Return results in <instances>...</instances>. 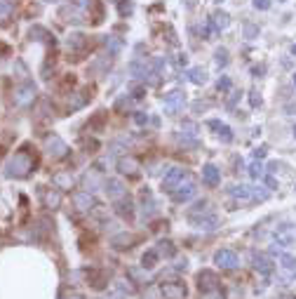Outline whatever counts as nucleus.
<instances>
[{"label":"nucleus","mask_w":296,"mask_h":299,"mask_svg":"<svg viewBox=\"0 0 296 299\" xmlns=\"http://www.w3.org/2000/svg\"><path fill=\"white\" fill-rule=\"evenodd\" d=\"M31 170H33V160L28 153H14L9 158V163L5 165V174L9 179H24Z\"/></svg>","instance_id":"nucleus-1"},{"label":"nucleus","mask_w":296,"mask_h":299,"mask_svg":"<svg viewBox=\"0 0 296 299\" xmlns=\"http://www.w3.org/2000/svg\"><path fill=\"white\" fill-rule=\"evenodd\" d=\"M33 99H36V85L33 82H24V85H19L17 90H14V104L21 106V109L31 106Z\"/></svg>","instance_id":"nucleus-2"},{"label":"nucleus","mask_w":296,"mask_h":299,"mask_svg":"<svg viewBox=\"0 0 296 299\" xmlns=\"http://www.w3.org/2000/svg\"><path fill=\"white\" fill-rule=\"evenodd\" d=\"M45 149H47V155L50 158H54V160H59V158H63V155L68 153V146H66V142H63L61 137H47V142H45Z\"/></svg>","instance_id":"nucleus-3"},{"label":"nucleus","mask_w":296,"mask_h":299,"mask_svg":"<svg viewBox=\"0 0 296 299\" xmlns=\"http://www.w3.org/2000/svg\"><path fill=\"white\" fill-rule=\"evenodd\" d=\"M183 104H186V94L181 90H172L170 94L165 97V111H167L170 116L179 113V111L183 109Z\"/></svg>","instance_id":"nucleus-4"},{"label":"nucleus","mask_w":296,"mask_h":299,"mask_svg":"<svg viewBox=\"0 0 296 299\" xmlns=\"http://www.w3.org/2000/svg\"><path fill=\"white\" fill-rule=\"evenodd\" d=\"M160 292L165 299H183L186 297V285H183V283H177V281H165Z\"/></svg>","instance_id":"nucleus-5"},{"label":"nucleus","mask_w":296,"mask_h":299,"mask_svg":"<svg viewBox=\"0 0 296 299\" xmlns=\"http://www.w3.org/2000/svg\"><path fill=\"white\" fill-rule=\"evenodd\" d=\"M186 179V170L183 167H172L170 172L165 174V179H162V186H165V191H174L177 186H179L181 181Z\"/></svg>","instance_id":"nucleus-6"},{"label":"nucleus","mask_w":296,"mask_h":299,"mask_svg":"<svg viewBox=\"0 0 296 299\" xmlns=\"http://www.w3.org/2000/svg\"><path fill=\"white\" fill-rule=\"evenodd\" d=\"M195 191H197V189H195V184H193L190 179H186V184L181 181L179 186L172 191V198L177 200V203H186V200H190L193 196H195Z\"/></svg>","instance_id":"nucleus-7"},{"label":"nucleus","mask_w":296,"mask_h":299,"mask_svg":"<svg viewBox=\"0 0 296 299\" xmlns=\"http://www.w3.org/2000/svg\"><path fill=\"white\" fill-rule=\"evenodd\" d=\"M197 288L202 292H214L219 288V278L214 271H200L197 273Z\"/></svg>","instance_id":"nucleus-8"},{"label":"nucleus","mask_w":296,"mask_h":299,"mask_svg":"<svg viewBox=\"0 0 296 299\" xmlns=\"http://www.w3.org/2000/svg\"><path fill=\"white\" fill-rule=\"evenodd\" d=\"M104 189H106V193H108V198L111 200H122V198H127V189H125V184L120 179H108L106 184H104Z\"/></svg>","instance_id":"nucleus-9"},{"label":"nucleus","mask_w":296,"mask_h":299,"mask_svg":"<svg viewBox=\"0 0 296 299\" xmlns=\"http://www.w3.org/2000/svg\"><path fill=\"white\" fill-rule=\"evenodd\" d=\"M139 170H141V163H139L136 158H132V155H125V158H120V160H118V172H120V174L136 177Z\"/></svg>","instance_id":"nucleus-10"},{"label":"nucleus","mask_w":296,"mask_h":299,"mask_svg":"<svg viewBox=\"0 0 296 299\" xmlns=\"http://www.w3.org/2000/svg\"><path fill=\"white\" fill-rule=\"evenodd\" d=\"M73 205L80 210V212H87V210L97 208V203H94V196H92L90 191H78V193H73Z\"/></svg>","instance_id":"nucleus-11"},{"label":"nucleus","mask_w":296,"mask_h":299,"mask_svg":"<svg viewBox=\"0 0 296 299\" xmlns=\"http://www.w3.org/2000/svg\"><path fill=\"white\" fill-rule=\"evenodd\" d=\"M214 264L221 266V269H235L237 266V254L233 250H219L214 254Z\"/></svg>","instance_id":"nucleus-12"},{"label":"nucleus","mask_w":296,"mask_h":299,"mask_svg":"<svg viewBox=\"0 0 296 299\" xmlns=\"http://www.w3.org/2000/svg\"><path fill=\"white\" fill-rule=\"evenodd\" d=\"M275 243L278 245L296 243V226H292V224H282V226L275 231Z\"/></svg>","instance_id":"nucleus-13"},{"label":"nucleus","mask_w":296,"mask_h":299,"mask_svg":"<svg viewBox=\"0 0 296 299\" xmlns=\"http://www.w3.org/2000/svg\"><path fill=\"white\" fill-rule=\"evenodd\" d=\"M190 224L197 228V231H216V226H219V217H214V215H207V217H190Z\"/></svg>","instance_id":"nucleus-14"},{"label":"nucleus","mask_w":296,"mask_h":299,"mask_svg":"<svg viewBox=\"0 0 296 299\" xmlns=\"http://www.w3.org/2000/svg\"><path fill=\"white\" fill-rule=\"evenodd\" d=\"M202 181H205L207 186H219V181H221V170L212 163L205 165V167H202Z\"/></svg>","instance_id":"nucleus-15"},{"label":"nucleus","mask_w":296,"mask_h":299,"mask_svg":"<svg viewBox=\"0 0 296 299\" xmlns=\"http://www.w3.org/2000/svg\"><path fill=\"white\" fill-rule=\"evenodd\" d=\"M251 264H254V269L261 273H273V269H275V264H273V259L270 257H266V254H254L251 257Z\"/></svg>","instance_id":"nucleus-16"},{"label":"nucleus","mask_w":296,"mask_h":299,"mask_svg":"<svg viewBox=\"0 0 296 299\" xmlns=\"http://www.w3.org/2000/svg\"><path fill=\"white\" fill-rule=\"evenodd\" d=\"M129 73L134 78H148V75H153V69H151V64H146L144 59H136V62L129 64Z\"/></svg>","instance_id":"nucleus-17"},{"label":"nucleus","mask_w":296,"mask_h":299,"mask_svg":"<svg viewBox=\"0 0 296 299\" xmlns=\"http://www.w3.org/2000/svg\"><path fill=\"white\" fill-rule=\"evenodd\" d=\"M209 127H212V130H216V135L221 137L226 144H228V142H233V132H231V127L226 125V123H219V120H209Z\"/></svg>","instance_id":"nucleus-18"},{"label":"nucleus","mask_w":296,"mask_h":299,"mask_svg":"<svg viewBox=\"0 0 296 299\" xmlns=\"http://www.w3.org/2000/svg\"><path fill=\"white\" fill-rule=\"evenodd\" d=\"M136 243V238L132 233H120V236L113 238V247L116 250H127V247H132Z\"/></svg>","instance_id":"nucleus-19"},{"label":"nucleus","mask_w":296,"mask_h":299,"mask_svg":"<svg viewBox=\"0 0 296 299\" xmlns=\"http://www.w3.org/2000/svg\"><path fill=\"white\" fill-rule=\"evenodd\" d=\"M31 38H33V40H40V43H54V36L43 26H33V28H31Z\"/></svg>","instance_id":"nucleus-20"},{"label":"nucleus","mask_w":296,"mask_h":299,"mask_svg":"<svg viewBox=\"0 0 296 299\" xmlns=\"http://www.w3.org/2000/svg\"><path fill=\"white\" fill-rule=\"evenodd\" d=\"M116 212L120 215V217H132L134 215V205H132V200L129 198H122V200H118L116 203Z\"/></svg>","instance_id":"nucleus-21"},{"label":"nucleus","mask_w":296,"mask_h":299,"mask_svg":"<svg viewBox=\"0 0 296 299\" xmlns=\"http://www.w3.org/2000/svg\"><path fill=\"white\" fill-rule=\"evenodd\" d=\"M52 181H54V186H57V189H71V186H73V177L68 172H57L52 177Z\"/></svg>","instance_id":"nucleus-22"},{"label":"nucleus","mask_w":296,"mask_h":299,"mask_svg":"<svg viewBox=\"0 0 296 299\" xmlns=\"http://www.w3.org/2000/svg\"><path fill=\"white\" fill-rule=\"evenodd\" d=\"M231 196L237 198V200H251V186H247V184H237V186L231 189Z\"/></svg>","instance_id":"nucleus-23"},{"label":"nucleus","mask_w":296,"mask_h":299,"mask_svg":"<svg viewBox=\"0 0 296 299\" xmlns=\"http://www.w3.org/2000/svg\"><path fill=\"white\" fill-rule=\"evenodd\" d=\"M212 24H214L216 31H224V28H228V24H231V17H228L226 12H214V14H212Z\"/></svg>","instance_id":"nucleus-24"},{"label":"nucleus","mask_w":296,"mask_h":299,"mask_svg":"<svg viewBox=\"0 0 296 299\" xmlns=\"http://www.w3.org/2000/svg\"><path fill=\"white\" fill-rule=\"evenodd\" d=\"M188 75H190V82H195V85H205L207 82V73H205V69H200V66H193L188 71Z\"/></svg>","instance_id":"nucleus-25"},{"label":"nucleus","mask_w":296,"mask_h":299,"mask_svg":"<svg viewBox=\"0 0 296 299\" xmlns=\"http://www.w3.org/2000/svg\"><path fill=\"white\" fill-rule=\"evenodd\" d=\"M45 205L47 208H52V210H57L59 205H61V193H59V191H47L45 193Z\"/></svg>","instance_id":"nucleus-26"},{"label":"nucleus","mask_w":296,"mask_h":299,"mask_svg":"<svg viewBox=\"0 0 296 299\" xmlns=\"http://www.w3.org/2000/svg\"><path fill=\"white\" fill-rule=\"evenodd\" d=\"M85 186H87V191H94V189H99L101 186V177H99L97 172H87L85 174Z\"/></svg>","instance_id":"nucleus-27"},{"label":"nucleus","mask_w":296,"mask_h":299,"mask_svg":"<svg viewBox=\"0 0 296 299\" xmlns=\"http://www.w3.org/2000/svg\"><path fill=\"white\" fill-rule=\"evenodd\" d=\"M158 257H160V254H158V250H148V252L141 257V266H144V269H153V266H155V262H158Z\"/></svg>","instance_id":"nucleus-28"},{"label":"nucleus","mask_w":296,"mask_h":299,"mask_svg":"<svg viewBox=\"0 0 296 299\" xmlns=\"http://www.w3.org/2000/svg\"><path fill=\"white\" fill-rule=\"evenodd\" d=\"M85 45H87V40H85V36H80V33H73V36L68 38V47H71V50H82Z\"/></svg>","instance_id":"nucleus-29"},{"label":"nucleus","mask_w":296,"mask_h":299,"mask_svg":"<svg viewBox=\"0 0 296 299\" xmlns=\"http://www.w3.org/2000/svg\"><path fill=\"white\" fill-rule=\"evenodd\" d=\"M155 250H158V254H160V257H172V254H174V245H172L170 240H160Z\"/></svg>","instance_id":"nucleus-30"},{"label":"nucleus","mask_w":296,"mask_h":299,"mask_svg":"<svg viewBox=\"0 0 296 299\" xmlns=\"http://www.w3.org/2000/svg\"><path fill=\"white\" fill-rule=\"evenodd\" d=\"M249 174H251V179H263V177H266V170H263V165H261L259 160H254V163L249 165Z\"/></svg>","instance_id":"nucleus-31"},{"label":"nucleus","mask_w":296,"mask_h":299,"mask_svg":"<svg viewBox=\"0 0 296 299\" xmlns=\"http://www.w3.org/2000/svg\"><path fill=\"white\" fill-rule=\"evenodd\" d=\"M104 43H106V47H108V52H111V55H118V52H120V47H122V43H120L118 38H113V36H106Z\"/></svg>","instance_id":"nucleus-32"},{"label":"nucleus","mask_w":296,"mask_h":299,"mask_svg":"<svg viewBox=\"0 0 296 299\" xmlns=\"http://www.w3.org/2000/svg\"><path fill=\"white\" fill-rule=\"evenodd\" d=\"M9 14H12V2L9 0H0V24L7 21Z\"/></svg>","instance_id":"nucleus-33"},{"label":"nucleus","mask_w":296,"mask_h":299,"mask_svg":"<svg viewBox=\"0 0 296 299\" xmlns=\"http://www.w3.org/2000/svg\"><path fill=\"white\" fill-rule=\"evenodd\" d=\"M214 57H216V66H226L228 64V50L226 47H219Z\"/></svg>","instance_id":"nucleus-34"},{"label":"nucleus","mask_w":296,"mask_h":299,"mask_svg":"<svg viewBox=\"0 0 296 299\" xmlns=\"http://www.w3.org/2000/svg\"><path fill=\"white\" fill-rule=\"evenodd\" d=\"M94 2H97V0H73V5H75V7H80L82 12H87L90 7H94Z\"/></svg>","instance_id":"nucleus-35"},{"label":"nucleus","mask_w":296,"mask_h":299,"mask_svg":"<svg viewBox=\"0 0 296 299\" xmlns=\"http://www.w3.org/2000/svg\"><path fill=\"white\" fill-rule=\"evenodd\" d=\"M266 198H268L266 189H251V200H266Z\"/></svg>","instance_id":"nucleus-36"},{"label":"nucleus","mask_w":296,"mask_h":299,"mask_svg":"<svg viewBox=\"0 0 296 299\" xmlns=\"http://www.w3.org/2000/svg\"><path fill=\"white\" fill-rule=\"evenodd\" d=\"M282 266L285 269H296V259L292 254H282Z\"/></svg>","instance_id":"nucleus-37"},{"label":"nucleus","mask_w":296,"mask_h":299,"mask_svg":"<svg viewBox=\"0 0 296 299\" xmlns=\"http://www.w3.org/2000/svg\"><path fill=\"white\" fill-rule=\"evenodd\" d=\"M254 7H256V9H268L270 7V0H254Z\"/></svg>","instance_id":"nucleus-38"},{"label":"nucleus","mask_w":296,"mask_h":299,"mask_svg":"<svg viewBox=\"0 0 296 299\" xmlns=\"http://www.w3.org/2000/svg\"><path fill=\"white\" fill-rule=\"evenodd\" d=\"M249 101H251V106L256 109V106H261V97L256 94V92H249Z\"/></svg>","instance_id":"nucleus-39"},{"label":"nucleus","mask_w":296,"mask_h":299,"mask_svg":"<svg viewBox=\"0 0 296 299\" xmlns=\"http://www.w3.org/2000/svg\"><path fill=\"white\" fill-rule=\"evenodd\" d=\"M219 90L228 92V90H231V80H228V78H221V80H219Z\"/></svg>","instance_id":"nucleus-40"},{"label":"nucleus","mask_w":296,"mask_h":299,"mask_svg":"<svg viewBox=\"0 0 296 299\" xmlns=\"http://www.w3.org/2000/svg\"><path fill=\"white\" fill-rule=\"evenodd\" d=\"M134 120H136V125H146V123H148V116H146V113H136Z\"/></svg>","instance_id":"nucleus-41"},{"label":"nucleus","mask_w":296,"mask_h":299,"mask_svg":"<svg viewBox=\"0 0 296 299\" xmlns=\"http://www.w3.org/2000/svg\"><path fill=\"white\" fill-rule=\"evenodd\" d=\"M263 179L268 184V189H278V179H275V177H263Z\"/></svg>","instance_id":"nucleus-42"},{"label":"nucleus","mask_w":296,"mask_h":299,"mask_svg":"<svg viewBox=\"0 0 296 299\" xmlns=\"http://www.w3.org/2000/svg\"><path fill=\"white\" fill-rule=\"evenodd\" d=\"M254 158H256V160H259V158H266V149H263V146L256 149V151H254Z\"/></svg>","instance_id":"nucleus-43"},{"label":"nucleus","mask_w":296,"mask_h":299,"mask_svg":"<svg viewBox=\"0 0 296 299\" xmlns=\"http://www.w3.org/2000/svg\"><path fill=\"white\" fill-rule=\"evenodd\" d=\"M132 92H134V97H136V99H139V97H144V87H134Z\"/></svg>","instance_id":"nucleus-44"},{"label":"nucleus","mask_w":296,"mask_h":299,"mask_svg":"<svg viewBox=\"0 0 296 299\" xmlns=\"http://www.w3.org/2000/svg\"><path fill=\"white\" fill-rule=\"evenodd\" d=\"M66 299H85V297H82V295H78V292H71Z\"/></svg>","instance_id":"nucleus-45"},{"label":"nucleus","mask_w":296,"mask_h":299,"mask_svg":"<svg viewBox=\"0 0 296 299\" xmlns=\"http://www.w3.org/2000/svg\"><path fill=\"white\" fill-rule=\"evenodd\" d=\"M247 36H256V28H254V26H247Z\"/></svg>","instance_id":"nucleus-46"},{"label":"nucleus","mask_w":296,"mask_h":299,"mask_svg":"<svg viewBox=\"0 0 296 299\" xmlns=\"http://www.w3.org/2000/svg\"><path fill=\"white\" fill-rule=\"evenodd\" d=\"M108 299H122V297H120V295H113V297H108Z\"/></svg>","instance_id":"nucleus-47"},{"label":"nucleus","mask_w":296,"mask_h":299,"mask_svg":"<svg viewBox=\"0 0 296 299\" xmlns=\"http://www.w3.org/2000/svg\"><path fill=\"white\" fill-rule=\"evenodd\" d=\"M292 55H294V57H296V45H294V47H292Z\"/></svg>","instance_id":"nucleus-48"},{"label":"nucleus","mask_w":296,"mask_h":299,"mask_svg":"<svg viewBox=\"0 0 296 299\" xmlns=\"http://www.w3.org/2000/svg\"><path fill=\"white\" fill-rule=\"evenodd\" d=\"M294 85H296V75H294Z\"/></svg>","instance_id":"nucleus-49"},{"label":"nucleus","mask_w":296,"mask_h":299,"mask_svg":"<svg viewBox=\"0 0 296 299\" xmlns=\"http://www.w3.org/2000/svg\"><path fill=\"white\" fill-rule=\"evenodd\" d=\"M294 137H296V127H294Z\"/></svg>","instance_id":"nucleus-50"},{"label":"nucleus","mask_w":296,"mask_h":299,"mask_svg":"<svg viewBox=\"0 0 296 299\" xmlns=\"http://www.w3.org/2000/svg\"><path fill=\"white\" fill-rule=\"evenodd\" d=\"M294 276H296V269H294Z\"/></svg>","instance_id":"nucleus-51"}]
</instances>
